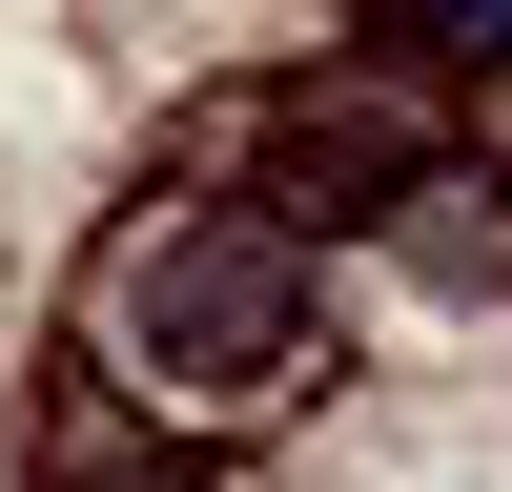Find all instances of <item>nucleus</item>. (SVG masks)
Returning a JSON list of instances; mask_svg holds the SVG:
<instances>
[{"instance_id": "7ed1b4c3", "label": "nucleus", "mask_w": 512, "mask_h": 492, "mask_svg": "<svg viewBox=\"0 0 512 492\" xmlns=\"http://www.w3.org/2000/svg\"><path fill=\"white\" fill-rule=\"evenodd\" d=\"M103 492H205V472H103Z\"/></svg>"}, {"instance_id": "f257e3e1", "label": "nucleus", "mask_w": 512, "mask_h": 492, "mask_svg": "<svg viewBox=\"0 0 512 492\" xmlns=\"http://www.w3.org/2000/svg\"><path fill=\"white\" fill-rule=\"evenodd\" d=\"M103 349L185 410H246L308 369V246H267L246 205H164L144 246L103 267Z\"/></svg>"}, {"instance_id": "f03ea898", "label": "nucleus", "mask_w": 512, "mask_h": 492, "mask_svg": "<svg viewBox=\"0 0 512 492\" xmlns=\"http://www.w3.org/2000/svg\"><path fill=\"white\" fill-rule=\"evenodd\" d=\"M431 185H451V144H431L410 82H287V103H267V205H246V226L308 246V226H390V205H431Z\"/></svg>"}]
</instances>
